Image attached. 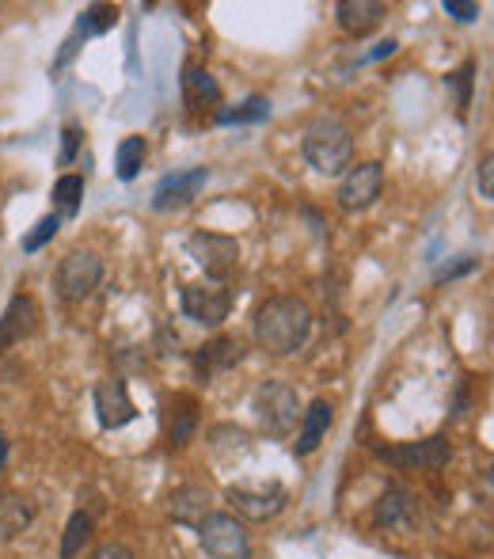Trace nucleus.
I'll list each match as a JSON object with an SVG mask.
<instances>
[{"label":"nucleus","instance_id":"obj_1","mask_svg":"<svg viewBox=\"0 0 494 559\" xmlns=\"http://www.w3.org/2000/svg\"><path fill=\"white\" fill-rule=\"evenodd\" d=\"M312 324H316V316L301 297L278 293V297H266L255 309V343L270 358H289L308 343Z\"/></svg>","mask_w":494,"mask_h":559},{"label":"nucleus","instance_id":"obj_2","mask_svg":"<svg viewBox=\"0 0 494 559\" xmlns=\"http://www.w3.org/2000/svg\"><path fill=\"white\" fill-rule=\"evenodd\" d=\"M301 153L308 168H316L320 175H342L354 164V134L335 115H320L304 126Z\"/></svg>","mask_w":494,"mask_h":559},{"label":"nucleus","instance_id":"obj_3","mask_svg":"<svg viewBox=\"0 0 494 559\" xmlns=\"http://www.w3.org/2000/svg\"><path fill=\"white\" fill-rule=\"evenodd\" d=\"M103 282V259L95 251H69L54 270V290L65 305L88 301Z\"/></svg>","mask_w":494,"mask_h":559},{"label":"nucleus","instance_id":"obj_4","mask_svg":"<svg viewBox=\"0 0 494 559\" xmlns=\"http://www.w3.org/2000/svg\"><path fill=\"white\" fill-rule=\"evenodd\" d=\"M251 404H255V415H259L263 430L274 434V438H285L293 426L301 423V400L285 381H263L255 388Z\"/></svg>","mask_w":494,"mask_h":559},{"label":"nucleus","instance_id":"obj_5","mask_svg":"<svg viewBox=\"0 0 494 559\" xmlns=\"http://www.w3.org/2000/svg\"><path fill=\"white\" fill-rule=\"evenodd\" d=\"M187 251L190 259L206 270V278L221 282V286L240 267V244H236V236H225V232H194L187 240Z\"/></svg>","mask_w":494,"mask_h":559},{"label":"nucleus","instance_id":"obj_6","mask_svg":"<svg viewBox=\"0 0 494 559\" xmlns=\"http://www.w3.org/2000/svg\"><path fill=\"white\" fill-rule=\"evenodd\" d=\"M194 529H198V540L209 559H251V537H247L244 521H236L232 514L209 510Z\"/></svg>","mask_w":494,"mask_h":559},{"label":"nucleus","instance_id":"obj_7","mask_svg":"<svg viewBox=\"0 0 494 559\" xmlns=\"http://www.w3.org/2000/svg\"><path fill=\"white\" fill-rule=\"evenodd\" d=\"M384 191V164L380 160H365V164H350L339 179V206L346 213H358V210H369L373 202L380 198Z\"/></svg>","mask_w":494,"mask_h":559},{"label":"nucleus","instance_id":"obj_8","mask_svg":"<svg viewBox=\"0 0 494 559\" xmlns=\"http://www.w3.org/2000/svg\"><path fill=\"white\" fill-rule=\"evenodd\" d=\"M179 305L187 312V320H194L198 328H221L228 320V312H232V293L221 282H213V286L194 282V286H183Z\"/></svg>","mask_w":494,"mask_h":559},{"label":"nucleus","instance_id":"obj_9","mask_svg":"<svg viewBox=\"0 0 494 559\" xmlns=\"http://www.w3.org/2000/svg\"><path fill=\"white\" fill-rule=\"evenodd\" d=\"M380 457L396 468H422V472H437L445 468L449 457H453V445L445 438H426V442H403V445H388L380 449Z\"/></svg>","mask_w":494,"mask_h":559},{"label":"nucleus","instance_id":"obj_10","mask_svg":"<svg viewBox=\"0 0 494 559\" xmlns=\"http://www.w3.org/2000/svg\"><path fill=\"white\" fill-rule=\"evenodd\" d=\"M92 404H95V415H99V426L103 430H118V426L133 423V415H137V407L130 400V388L122 377H107V381H99L92 392Z\"/></svg>","mask_w":494,"mask_h":559},{"label":"nucleus","instance_id":"obj_11","mask_svg":"<svg viewBox=\"0 0 494 559\" xmlns=\"http://www.w3.org/2000/svg\"><path fill=\"white\" fill-rule=\"evenodd\" d=\"M240 362H244V343L232 339V335H217V339H209L194 350V373H198L202 385H209L213 377H221L228 369H236Z\"/></svg>","mask_w":494,"mask_h":559},{"label":"nucleus","instance_id":"obj_12","mask_svg":"<svg viewBox=\"0 0 494 559\" xmlns=\"http://www.w3.org/2000/svg\"><path fill=\"white\" fill-rule=\"evenodd\" d=\"M209 183V172L206 168H190V172H175L168 175L156 191H152V210L168 213V210H183V206H190L198 194L206 191Z\"/></svg>","mask_w":494,"mask_h":559},{"label":"nucleus","instance_id":"obj_13","mask_svg":"<svg viewBox=\"0 0 494 559\" xmlns=\"http://www.w3.org/2000/svg\"><path fill=\"white\" fill-rule=\"evenodd\" d=\"M35 328H38V301L27 297V293H16L8 301L4 316H0V350L23 343L27 335H35Z\"/></svg>","mask_w":494,"mask_h":559},{"label":"nucleus","instance_id":"obj_14","mask_svg":"<svg viewBox=\"0 0 494 559\" xmlns=\"http://www.w3.org/2000/svg\"><path fill=\"white\" fill-rule=\"evenodd\" d=\"M228 502H232V510L247 521H266L274 518V514H282L289 495H285L282 487H270V491H251V487H228Z\"/></svg>","mask_w":494,"mask_h":559},{"label":"nucleus","instance_id":"obj_15","mask_svg":"<svg viewBox=\"0 0 494 559\" xmlns=\"http://www.w3.org/2000/svg\"><path fill=\"white\" fill-rule=\"evenodd\" d=\"M384 16H388V8L380 0H339L335 4V20L354 39H365L369 31H377L380 23H384Z\"/></svg>","mask_w":494,"mask_h":559},{"label":"nucleus","instance_id":"obj_16","mask_svg":"<svg viewBox=\"0 0 494 559\" xmlns=\"http://www.w3.org/2000/svg\"><path fill=\"white\" fill-rule=\"evenodd\" d=\"M335 423V407L327 404V400H312L308 411H301V430H297V442H293V453L297 457H308V453H316L327 438V430Z\"/></svg>","mask_w":494,"mask_h":559},{"label":"nucleus","instance_id":"obj_17","mask_svg":"<svg viewBox=\"0 0 494 559\" xmlns=\"http://www.w3.org/2000/svg\"><path fill=\"white\" fill-rule=\"evenodd\" d=\"M183 103H187L190 111H202V107H213V103H221V84L213 80L209 69L202 65H187V73H183Z\"/></svg>","mask_w":494,"mask_h":559},{"label":"nucleus","instance_id":"obj_18","mask_svg":"<svg viewBox=\"0 0 494 559\" xmlns=\"http://www.w3.org/2000/svg\"><path fill=\"white\" fill-rule=\"evenodd\" d=\"M35 521V506L23 499V495H12V491H0V544L16 540L27 525Z\"/></svg>","mask_w":494,"mask_h":559},{"label":"nucleus","instance_id":"obj_19","mask_svg":"<svg viewBox=\"0 0 494 559\" xmlns=\"http://www.w3.org/2000/svg\"><path fill=\"white\" fill-rule=\"evenodd\" d=\"M171 518L183 521V525H198V521L209 514V487L202 483H187V487H179L168 502Z\"/></svg>","mask_w":494,"mask_h":559},{"label":"nucleus","instance_id":"obj_20","mask_svg":"<svg viewBox=\"0 0 494 559\" xmlns=\"http://www.w3.org/2000/svg\"><path fill=\"white\" fill-rule=\"evenodd\" d=\"M377 525H407V521L415 518V495L411 491H403V487H388L377 502Z\"/></svg>","mask_w":494,"mask_h":559},{"label":"nucleus","instance_id":"obj_21","mask_svg":"<svg viewBox=\"0 0 494 559\" xmlns=\"http://www.w3.org/2000/svg\"><path fill=\"white\" fill-rule=\"evenodd\" d=\"M145 156H149V141L145 137H126L122 145H118V153H114V164H118V179L122 183H130L137 179V172L145 168Z\"/></svg>","mask_w":494,"mask_h":559},{"label":"nucleus","instance_id":"obj_22","mask_svg":"<svg viewBox=\"0 0 494 559\" xmlns=\"http://www.w3.org/2000/svg\"><path fill=\"white\" fill-rule=\"evenodd\" d=\"M95 533V521L92 514H84V510H76L73 518L65 521V537H61V559H76L84 552V544L92 540Z\"/></svg>","mask_w":494,"mask_h":559},{"label":"nucleus","instance_id":"obj_23","mask_svg":"<svg viewBox=\"0 0 494 559\" xmlns=\"http://www.w3.org/2000/svg\"><path fill=\"white\" fill-rule=\"evenodd\" d=\"M114 23H118V8H114V4H88V8L80 12V20H76V35H80V39L103 35V31H111Z\"/></svg>","mask_w":494,"mask_h":559},{"label":"nucleus","instance_id":"obj_24","mask_svg":"<svg viewBox=\"0 0 494 559\" xmlns=\"http://www.w3.org/2000/svg\"><path fill=\"white\" fill-rule=\"evenodd\" d=\"M80 198H84V175H61V179L54 183L57 217H76Z\"/></svg>","mask_w":494,"mask_h":559},{"label":"nucleus","instance_id":"obj_25","mask_svg":"<svg viewBox=\"0 0 494 559\" xmlns=\"http://www.w3.org/2000/svg\"><path fill=\"white\" fill-rule=\"evenodd\" d=\"M445 88H453V92H456V115L464 118V115H468V107H472L475 61H464L456 73H449V77H445Z\"/></svg>","mask_w":494,"mask_h":559},{"label":"nucleus","instance_id":"obj_26","mask_svg":"<svg viewBox=\"0 0 494 559\" xmlns=\"http://www.w3.org/2000/svg\"><path fill=\"white\" fill-rule=\"evenodd\" d=\"M194 430H198V407L190 404V400H179V411H175V419H171V449H183L190 445L194 438Z\"/></svg>","mask_w":494,"mask_h":559},{"label":"nucleus","instance_id":"obj_27","mask_svg":"<svg viewBox=\"0 0 494 559\" xmlns=\"http://www.w3.org/2000/svg\"><path fill=\"white\" fill-rule=\"evenodd\" d=\"M263 118H270V103H266L263 96H251L247 103H240L236 111H221L217 122L232 126V122H263Z\"/></svg>","mask_w":494,"mask_h":559},{"label":"nucleus","instance_id":"obj_28","mask_svg":"<svg viewBox=\"0 0 494 559\" xmlns=\"http://www.w3.org/2000/svg\"><path fill=\"white\" fill-rule=\"evenodd\" d=\"M57 229H61V217H57V213H46V217L38 221L35 229L23 236V251H27V255H35V251H42V248H46V244H50V240L57 236Z\"/></svg>","mask_w":494,"mask_h":559},{"label":"nucleus","instance_id":"obj_29","mask_svg":"<svg viewBox=\"0 0 494 559\" xmlns=\"http://www.w3.org/2000/svg\"><path fill=\"white\" fill-rule=\"evenodd\" d=\"M475 187H479V198H494V156L487 153L479 160V168H475Z\"/></svg>","mask_w":494,"mask_h":559},{"label":"nucleus","instance_id":"obj_30","mask_svg":"<svg viewBox=\"0 0 494 559\" xmlns=\"http://www.w3.org/2000/svg\"><path fill=\"white\" fill-rule=\"evenodd\" d=\"M80 141H84V134H80V126H65L61 130V164H73L76 153H80Z\"/></svg>","mask_w":494,"mask_h":559},{"label":"nucleus","instance_id":"obj_31","mask_svg":"<svg viewBox=\"0 0 494 559\" xmlns=\"http://www.w3.org/2000/svg\"><path fill=\"white\" fill-rule=\"evenodd\" d=\"M441 8H445V16H453V20H460V23H472L475 16H479V4H460V0H445Z\"/></svg>","mask_w":494,"mask_h":559},{"label":"nucleus","instance_id":"obj_32","mask_svg":"<svg viewBox=\"0 0 494 559\" xmlns=\"http://www.w3.org/2000/svg\"><path fill=\"white\" fill-rule=\"evenodd\" d=\"M92 559H137V556H133V548H126L122 540H107V544L95 548Z\"/></svg>","mask_w":494,"mask_h":559},{"label":"nucleus","instance_id":"obj_33","mask_svg":"<svg viewBox=\"0 0 494 559\" xmlns=\"http://www.w3.org/2000/svg\"><path fill=\"white\" fill-rule=\"evenodd\" d=\"M76 50H80V35H76V31H73V39H69V42H65V46H61V58L54 61V77H57V73H61V69H65V65H69V61L76 58Z\"/></svg>","mask_w":494,"mask_h":559},{"label":"nucleus","instance_id":"obj_34","mask_svg":"<svg viewBox=\"0 0 494 559\" xmlns=\"http://www.w3.org/2000/svg\"><path fill=\"white\" fill-rule=\"evenodd\" d=\"M468 270H475V259H464V263H456V267L437 270V282H445V278H456V274H468Z\"/></svg>","mask_w":494,"mask_h":559},{"label":"nucleus","instance_id":"obj_35","mask_svg":"<svg viewBox=\"0 0 494 559\" xmlns=\"http://www.w3.org/2000/svg\"><path fill=\"white\" fill-rule=\"evenodd\" d=\"M388 54H396V42H392V39H388V42H380V46H377V50H373V54H369V58L377 61V58H388Z\"/></svg>","mask_w":494,"mask_h":559},{"label":"nucleus","instance_id":"obj_36","mask_svg":"<svg viewBox=\"0 0 494 559\" xmlns=\"http://www.w3.org/2000/svg\"><path fill=\"white\" fill-rule=\"evenodd\" d=\"M4 461H8V438L0 434V468H4Z\"/></svg>","mask_w":494,"mask_h":559}]
</instances>
